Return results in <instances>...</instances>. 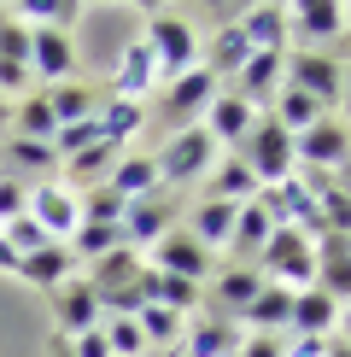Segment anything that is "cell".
<instances>
[{
    "label": "cell",
    "mask_w": 351,
    "mask_h": 357,
    "mask_svg": "<svg viewBox=\"0 0 351 357\" xmlns=\"http://www.w3.org/2000/svg\"><path fill=\"white\" fill-rule=\"evenodd\" d=\"M141 41H146V53L158 59V88L176 82V77H187V70L205 59L199 47V29L182 18V12H146V29H141Z\"/></svg>",
    "instance_id": "1"
},
{
    "label": "cell",
    "mask_w": 351,
    "mask_h": 357,
    "mask_svg": "<svg viewBox=\"0 0 351 357\" xmlns=\"http://www.w3.org/2000/svg\"><path fill=\"white\" fill-rule=\"evenodd\" d=\"M217 158H223V146L205 135V123H194V129L164 135V146L153 153V165H158V182L164 188H187V182H205L217 170Z\"/></svg>",
    "instance_id": "2"
},
{
    "label": "cell",
    "mask_w": 351,
    "mask_h": 357,
    "mask_svg": "<svg viewBox=\"0 0 351 357\" xmlns=\"http://www.w3.org/2000/svg\"><path fill=\"white\" fill-rule=\"evenodd\" d=\"M258 275L275 281V287H287V293L316 287V246L304 241L299 229H275L270 246L258 252Z\"/></svg>",
    "instance_id": "3"
},
{
    "label": "cell",
    "mask_w": 351,
    "mask_h": 357,
    "mask_svg": "<svg viewBox=\"0 0 351 357\" xmlns=\"http://www.w3.org/2000/svg\"><path fill=\"white\" fill-rule=\"evenodd\" d=\"M240 158H246V170L258 176V188H275V182H287V176L299 170V158H292V135L275 123V117H258V123H252Z\"/></svg>",
    "instance_id": "4"
},
{
    "label": "cell",
    "mask_w": 351,
    "mask_h": 357,
    "mask_svg": "<svg viewBox=\"0 0 351 357\" xmlns=\"http://www.w3.org/2000/svg\"><path fill=\"white\" fill-rule=\"evenodd\" d=\"M217 94H223V82H217L205 65H194L187 77H176V82H164V88H158V117L170 123V135H176V129H194Z\"/></svg>",
    "instance_id": "5"
},
{
    "label": "cell",
    "mask_w": 351,
    "mask_h": 357,
    "mask_svg": "<svg viewBox=\"0 0 351 357\" xmlns=\"http://www.w3.org/2000/svg\"><path fill=\"white\" fill-rule=\"evenodd\" d=\"M24 217L41 222V234L58 241V246H70V234L82 229V205H77V193H70L65 182H36V188H29Z\"/></svg>",
    "instance_id": "6"
},
{
    "label": "cell",
    "mask_w": 351,
    "mask_h": 357,
    "mask_svg": "<svg viewBox=\"0 0 351 357\" xmlns=\"http://www.w3.org/2000/svg\"><path fill=\"white\" fill-rule=\"evenodd\" d=\"M292 158H299V170H340L351 158V123L328 112L322 123L304 129V135H292Z\"/></svg>",
    "instance_id": "7"
},
{
    "label": "cell",
    "mask_w": 351,
    "mask_h": 357,
    "mask_svg": "<svg viewBox=\"0 0 351 357\" xmlns=\"http://www.w3.org/2000/svg\"><path fill=\"white\" fill-rule=\"evenodd\" d=\"M345 36V6L334 0H304V6H287V41L299 53H322L328 41Z\"/></svg>",
    "instance_id": "8"
},
{
    "label": "cell",
    "mask_w": 351,
    "mask_h": 357,
    "mask_svg": "<svg viewBox=\"0 0 351 357\" xmlns=\"http://www.w3.org/2000/svg\"><path fill=\"white\" fill-rule=\"evenodd\" d=\"M287 88H299V94H311L322 112H334L340 106V77H345V65L334 53H287Z\"/></svg>",
    "instance_id": "9"
},
{
    "label": "cell",
    "mask_w": 351,
    "mask_h": 357,
    "mask_svg": "<svg viewBox=\"0 0 351 357\" xmlns=\"http://www.w3.org/2000/svg\"><path fill=\"white\" fill-rule=\"evenodd\" d=\"M146 264H153V270H164V275L199 281V287H205V281H211L217 270H223V264H217V258H211V252H205V246H199L187 229H182V234H164V241L146 252Z\"/></svg>",
    "instance_id": "10"
},
{
    "label": "cell",
    "mask_w": 351,
    "mask_h": 357,
    "mask_svg": "<svg viewBox=\"0 0 351 357\" xmlns=\"http://www.w3.org/2000/svg\"><path fill=\"white\" fill-rule=\"evenodd\" d=\"M47 299H53L58 340H82V334H94V328H100V293L88 287V275H82V281L70 275L65 287H53V293H47Z\"/></svg>",
    "instance_id": "11"
},
{
    "label": "cell",
    "mask_w": 351,
    "mask_h": 357,
    "mask_svg": "<svg viewBox=\"0 0 351 357\" xmlns=\"http://www.w3.org/2000/svg\"><path fill=\"white\" fill-rule=\"evenodd\" d=\"M170 217H176V205H170V193H146V199H129L123 205V246H135V252H153L158 241L170 234Z\"/></svg>",
    "instance_id": "12"
},
{
    "label": "cell",
    "mask_w": 351,
    "mask_h": 357,
    "mask_svg": "<svg viewBox=\"0 0 351 357\" xmlns=\"http://www.w3.org/2000/svg\"><path fill=\"white\" fill-rule=\"evenodd\" d=\"M29 77H41L47 88L77 82V47L65 29H29Z\"/></svg>",
    "instance_id": "13"
},
{
    "label": "cell",
    "mask_w": 351,
    "mask_h": 357,
    "mask_svg": "<svg viewBox=\"0 0 351 357\" xmlns=\"http://www.w3.org/2000/svg\"><path fill=\"white\" fill-rule=\"evenodd\" d=\"M258 287H263L258 264H223V270L205 281V305H211L217 317H240V310L258 299Z\"/></svg>",
    "instance_id": "14"
},
{
    "label": "cell",
    "mask_w": 351,
    "mask_h": 357,
    "mask_svg": "<svg viewBox=\"0 0 351 357\" xmlns=\"http://www.w3.org/2000/svg\"><path fill=\"white\" fill-rule=\"evenodd\" d=\"M281 65H287V53H252L240 70H234L228 94H240L246 106L263 117V106H275V94H281Z\"/></svg>",
    "instance_id": "15"
},
{
    "label": "cell",
    "mask_w": 351,
    "mask_h": 357,
    "mask_svg": "<svg viewBox=\"0 0 351 357\" xmlns=\"http://www.w3.org/2000/svg\"><path fill=\"white\" fill-rule=\"evenodd\" d=\"M199 123H205V135H211L217 146H246V135H252V123H258V112L246 106L240 94H228V88H223V94L205 106Z\"/></svg>",
    "instance_id": "16"
},
{
    "label": "cell",
    "mask_w": 351,
    "mask_h": 357,
    "mask_svg": "<svg viewBox=\"0 0 351 357\" xmlns=\"http://www.w3.org/2000/svg\"><path fill=\"white\" fill-rule=\"evenodd\" d=\"M240 340H246L240 322L211 310V317H199L194 328L182 334V346H176V351H182V357H234V351H240Z\"/></svg>",
    "instance_id": "17"
},
{
    "label": "cell",
    "mask_w": 351,
    "mask_h": 357,
    "mask_svg": "<svg viewBox=\"0 0 351 357\" xmlns=\"http://www.w3.org/2000/svg\"><path fill=\"white\" fill-rule=\"evenodd\" d=\"M158 88V59L146 53V41L135 36L123 53H117V77H111V100H135L141 106V94H153Z\"/></svg>",
    "instance_id": "18"
},
{
    "label": "cell",
    "mask_w": 351,
    "mask_h": 357,
    "mask_svg": "<svg viewBox=\"0 0 351 357\" xmlns=\"http://www.w3.org/2000/svg\"><path fill=\"white\" fill-rule=\"evenodd\" d=\"M234 29L246 36V47L252 53H287V6H275V0H263V6H246Z\"/></svg>",
    "instance_id": "19"
},
{
    "label": "cell",
    "mask_w": 351,
    "mask_h": 357,
    "mask_svg": "<svg viewBox=\"0 0 351 357\" xmlns=\"http://www.w3.org/2000/svg\"><path fill=\"white\" fill-rule=\"evenodd\" d=\"M270 234H275L270 211H263L258 199H246L240 211H234V234H228V264H258V252L270 246Z\"/></svg>",
    "instance_id": "20"
},
{
    "label": "cell",
    "mask_w": 351,
    "mask_h": 357,
    "mask_svg": "<svg viewBox=\"0 0 351 357\" xmlns=\"http://www.w3.org/2000/svg\"><path fill=\"white\" fill-rule=\"evenodd\" d=\"M141 299H146V305H164V310H176V317H187V310L205 305V287H199V281H182V275H164V270H153V264H146Z\"/></svg>",
    "instance_id": "21"
},
{
    "label": "cell",
    "mask_w": 351,
    "mask_h": 357,
    "mask_svg": "<svg viewBox=\"0 0 351 357\" xmlns=\"http://www.w3.org/2000/svg\"><path fill=\"white\" fill-rule=\"evenodd\" d=\"M205 199H223V205H246V199H258V176L246 170V158H240V153H223V158H217V170L205 176Z\"/></svg>",
    "instance_id": "22"
},
{
    "label": "cell",
    "mask_w": 351,
    "mask_h": 357,
    "mask_svg": "<svg viewBox=\"0 0 351 357\" xmlns=\"http://www.w3.org/2000/svg\"><path fill=\"white\" fill-rule=\"evenodd\" d=\"M287 317H292V293H287V287H275V281H263L258 299L246 305L234 322H240L246 334H281V328H287Z\"/></svg>",
    "instance_id": "23"
},
{
    "label": "cell",
    "mask_w": 351,
    "mask_h": 357,
    "mask_svg": "<svg viewBox=\"0 0 351 357\" xmlns=\"http://www.w3.org/2000/svg\"><path fill=\"white\" fill-rule=\"evenodd\" d=\"M117 158H123V146H106V141L82 146L77 158H65V188H70V193L106 188V176H111V165H117Z\"/></svg>",
    "instance_id": "24"
},
{
    "label": "cell",
    "mask_w": 351,
    "mask_h": 357,
    "mask_svg": "<svg viewBox=\"0 0 351 357\" xmlns=\"http://www.w3.org/2000/svg\"><path fill=\"white\" fill-rule=\"evenodd\" d=\"M106 188L117 193V199H146V193H158V165H153V153H123L111 165V176H106Z\"/></svg>",
    "instance_id": "25"
},
{
    "label": "cell",
    "mask_w": 351,
    "mask_h": 357,
    "mask_svg": "<svg viewBox=\"0 0 351 357\" xmlns=\"http://www.w3.org/2000/svg\"><path fill=\"white\" fill-rule=\"evenodd\" d=\"M334 322H340V305H334L322 287L292 293V317H287V328H292V334H316V340H328V334H334Z\"/></svg>",
    "instance_id": "26"
},
{
    "label": "cell",
    "mask_w": 351,
    "mask_h": 357,
    "mask_svg": "<svg viewBox=\"0 0 351 357\" xmlns=\"http://www.w3.org/2000/svg\"><path fill=\"white\" fill-rule=\"evenodd\" d=\"M234 211H240V205H223V199H199L194 205V222H187V234H194V241L211 252H228V234H234Z\"/></svg>",
    "instance_id": "27"
},
{
    "label": "cell",
    "mask_w": 351,
    "mask_h": 357,
    "mask_svg": "<svg viewBox=\"0 0 351 357\" xmlns=\"http://www.w3.org/2000/svg\"><path fill=\"white\" fill-rule=\"evenodd\" d=\"M70 270H77V258H70V246H58V241H47L41 252H29V258H18V275L24 281H36V287H65L70 281Z\"/></svg>",
    "instance_id": "28"
},
{
    "label": "cell",
    "mask_w": 351,
    "mask_h": 357,
    "mask_svg": "<svg viewBox=\"0 0 351 357\" xmlns=\"http://www.w3.org/2000/svg\"><path fill=\"white\" fill-rule=\"evenodd\" d=\"M135 328H141V340H146V351H176L182 346V334H187V317H176V310H164V305H141L135 310Z\"/></svg>",
    "instance_id": "29"
},
{
    "label": "cell",
    "mask_w": 351,
    "mask_h": 357,
    "mask_svg": "<svg viewBox=\"0 0 351 357\" xmlns=\"http://www.w3.org/2000/svg\"><path fill=\"white\" fill-rule=\"evenodd\" d=\"M12 135H18V141H47V146H53L58 117H53V106H47V94H24L18 106H12Z\"/></svg>",
    "instance_id": "30"
},
{
    "label": "cell",
    "mask_w": 351,
    "mask_h": 357,
    "mask_svg": "<svg viewBox=\"0 0 351 357\" xmlns=\"http://www.w3.org/2000/svg\"><path fill=\"white\" fill-rule=\"evenodd\" d=\"M18 24L24 29H65L70 36V24H82V6L77 0H18Z\"/></svg>",
    "instance_id": "31"
},
{
    "label": "cell",
    "mask_w": 351,
    "mask_h": 357,
    "mask_svg": "<svg viewBox=\"0 0 351 357\" xmlns=\"http://www.w3.org/2000/svg\"><path fill=\"white\" fill-rule=\"evenodd\" d=\"M270 117H275V123L287 129V135H304V129H311V123H322L328 112H322V106H316L311 94H299V88H287V82H281V94H275Z\"/></svg>",
    "instance_id": "32"
},
{
    "label": "cell",
    "mask_w": 351,
    "mask_h": 357,
    "mask_svg": "<svg viewBox=\"0 0 351 357\" xmlns=\"http://www.w3.org/2000/svg\"><path fill=\"white\" fill-rule=\"evenodd\" d=\"M47 106L58 117V129H65V123H88V117L100 112V100H94L88 82H58V88H47Z\"/></svg>",
    "instance_id": "33"
},
{
    "label": "cell",
    "mask_w": 351,
    "mask_h": 357,
    "mask_svg": "<svg viewBox=\"0 0 351 357\" xmlns=\"http://www.w3.org/2000/svg\"><path fill=\"white\" fill-rule=\"evenodd\" d=\"M24 170H58V153H53L47 141H18V135H12L6 153H0V176H12V182H18Z\"/></svg>",
    "instance_id": "34"
},
{
    "label": "cell",
    "mask_w": 351,
    "mask_h": 357,
    "mask_svg": "<svg viewBox=\"0 0 351 357\" xmlns=\"http://www.w3.org/2000/svg\"><path fill=\"white\" fill-rule=\"evenodd\" d=\"M94 129H100V141H106V146H123L141 129V106H135V100H106V106L94 112Z\"/></svg>",
    "instance_id": "35"
},
{
    "label": "cell",
    "mask_w": 351,
    "mask_h": 357,
    "mask_svg": "<svg viewBox=\"0 0 351 357\" xmlns=\"http://www.w3.org/2000/svg\"><path fill=\"white\" fill-rule=\"evenodd\" d=\"M111 246H123V229H117V222H82V229L77 234H70V258H88V264H94V258H106V252Z\"/></svg>",
    "instance_id": "36"
},
{
    "label": "cell",
    "mask_w": 351,
    "mask_h": 357,
    "mask_svg": "<svg viewBox=\"0 0 351 357\" xmlns=\"http://www.w3.org/2000/svg\"><path fill=\"white\" fill-rule=\"evenodd\" d=\"M100 334H106L111 357H146V340L135 328V317H106V322H100Z\"/></svg>",
    "instance_id": "37"
},
{
    "label": "cell",
    "mask_w": 351,
    "mask_h": 357,
    "mask_svg": "<svg viewBox=\"0 0 351 357\" xmlns=\"http://www.w3.org/2000/svg\"><path fill=\"white\" fill-rule=\"evenodd\" d=\"M77 205H82V222H123V199L111 188H88L77 193Z\"/></svg>",
    "instance_id": "38"
},
{
    "label": "cell",
    "mask_w": 351,
    "mask_h": 357,
    "mask_svg": "<svg viewBox=\"0 0 351 357\" xmlns=\"http://www.w3.org/2000/svg\"><path fill=\"white\" fill-rule=\"evenodd\" d=\"M0 59H12V65L29 70V29L18 18H0Z\"/></svg>",
    "instance_id": "39"
},
{
    "label": "cell",
    "mask_w": 351,
    "mask_h": 357,
    "mask_svg": "<svg viewBox=\"0 0 351 357\" xmlns=\"http://www.w3.org/2000/svg\"><path fill=\"white\" fill-rule=\"evenodd\" d=\"M24 205H29V188L12 182V176H0V229H6V222H18Z\"/></svg>",
    "instance_id": "40"
},
{
    "label": "cell",
    "mask_w": 351,
    "mask_h": 357,
    "mask_svg": "<svg viewBox=\"0 0 351 357\" xmlns=\"http://www.w3.org/2000/svg\"><path fill=\"white\" fill-rule=\"evenodd\" d=\"M234 357H287V346H281V334H246Z\"/></svg>",
    "instance_id": "41"
},
{
    "label": "cell",
    "mask_w": 351,
    "mask_h": 357,
    "mask_svg": "<svg viewBox=\"0 0 351 357\" xmlns=\"http://www.w3.org/2000/svg\"><path fill=\"white\" fill-rule=\"evenodd\" d=\"M70 357H111V346H106V334H82V340H70Z\"/></svg>",
    "instance_id": "42"
},
{
    "label": "cell",
    "mask_w": 351,
    "mask_h": 357,
    "mask_svg": "<svg viewBox=\"0 0 351 357\" xmlns=\"http://www.w3.org/2000/svg\"><path fill=\"white\" fill-rule=\"evenodd\" d=\"M334 340H345V346H351V305H340V322H334Z\"/></svg>",
    "instance_id": "43"
},
{
    "label": "cell",
    "mask_w": 351,
    "mask_h": 357,
    "mask_svg": "<svg viewBox=\"0 0 351 357\" xmlns=\"http://www.w3.org/2000/svg\"><path fill=\"white\" fill-rule=\"evenodd\" d=\"M0 270H6V275H18V252H12L6 241H0Z\"/></svg>",
    "instance_id": "44"
},
{
    "label": "cell",
    "mask_w": 351,
    "mask_h": 357,
    "mask_svg": "<svg viewBox=\"0 0 351 357\" xmlns=\"http://www.w3.org/2000/svg\"><path fill=\"white\" fill-rule=\"evenodd\" d=\"M340 106H345V123H351V65H345V77H340Z\"/></svg>",
    "instance_id": "45"
},
{
    "label": "cell",
    "mask_w": 351,
    "mask_h": 357,
    "mask_svg": "<svg viewBox=\"0 0 351 357\" xmlns=\"http://www.w3.org/2000/svg\"><path fill=\"white\" fill-rule=\"evenodd\" d=\"M322 357H351V346H345V340H334V334H328V351H322Z\"/></svg>",
    "instance_id": "46"
},
{
    "label": "cell",
    "mask_w": 351,
    "mask_h": 357,
    "mask_svg": "<svg viewBox=\"0 0 351 357\" xmlns=\"http://www.w3.org/2000/svg\"><path fill=\"white\" fill-rule=\"evenodd\" d=\"M334 176H340V188L351 193V158H345V165H340V170H334Z\"/></svg>",
    "instance_id": "47"
},
{
    "label": "cell",
    "mask_w": 351,
    "mask_h": 357,
    "mask_svg": "<svg viewBox=\"0 0 351 357\" xmlns=\"http://www.w3.org/2000/svg\"><path fill=\"white\" fill-rule=\"evenodd\" d=\"M53 357H70V340H58V334H53Z\"/></svg>",
    "instance_id": "48"
},
{
    "label": "cell",
    "mask_w": 351,
    "mask_h": 357,
    "mask_svg": "<svg viewBox=\"0 0 351 357\" xmlns=\"http://www.w3.org/2000/svg\"><path fill=\"white\" fill-rule=\"evenodd\" d=\"M153 357H182V351H153Z\"/></svg>",
    "instance_id": "49"
},
{
    "label": "cell",
    "mask_w": 351,
    "mask_h": 357,
    "mask_svg": "<svg viewBox=\"0 0 351 357\" xmlns=\"http://www.w3.org/2000/svg\"><path fill=\"white\" fill-rule=\"evenodd\" d=\"M0 18H6V12H0Z\"/></svg>",
    "instance_id": "50"
}]
</instances>
